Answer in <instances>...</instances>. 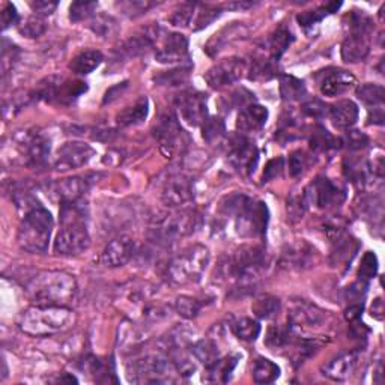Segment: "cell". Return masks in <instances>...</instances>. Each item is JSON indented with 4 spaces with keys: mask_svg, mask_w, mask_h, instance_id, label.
<instances>
[{
    "mask_svg": "<svg viewBox=\"0 0 385 385\" xmlns=\"http://www.w3.org/2000/svg\"><path fill=\"white\" fill-rule=\"evenodd\" d=\"M60 229L55 239V253L62 256H78L90 246L88 211L82 200L60 202Z\"/></svg>",
    "mask_w": 385,
    "mask_h": 385,
    "instance_id": "1",
    "label": "cell"
},
{
    "mask_svg": "<svg viewBox=\"0 0 385 385\" xmlns=\"http://www.w3.org/2000/svg\"><path fill=\"white\" fill-rule=\"evenodd\" d=\"M220 209L226 216L235 217V230L242 238H262L265 235L270 211L267 204L253 200L244 195H234L223 200Z\"/></svg>",
    "mask_w": 385,
    "mask_h": 385,
    "instance_id": "2",
    "label": "cell"
},
{
    "mask_svg": "<svg viewBox=\"0 0 385 385\" xmlns=\"http://www.w3.org/2000/svg\"><path fill=\"white\" fill-rule=\"evenodd\" d=\"M26 292L38 306L68 307L77 293V281L65 271H43L27 283Z\"/></svg>",
    "mask_w": 385,
    "mask_h": 385,
    "instance_id": "3",
    "label": "cell"
},
{
    "mask_svg": "<svg viewBox=\"0 0 385 385\" xmlns=\"http://www.w3.org/2000/svg\"><path fill=\"white\" fill-rule=\"evenodd\" d=\"M76 323L74 312L65 306H34L22 313L18 327L29 336L47 337L69 330Z\"/></svg>",
    "mask_w": 385,
    "mask_h": 385,
    "instance_id": "4",
    "label": "cell"
},
{
    "mask_svg": "<svg viewBox=\"0 0 385 385\" xmlns=\"http://www.w3.org/2000/svg\"><path fill=\"white\" fill-rule=\"evenodd\" d=\"M55 221L50 212L35 206L24 216L18 229V244L32 255H43L47 251L52 238Z\"/></svg>",
    "mask_w": 385,
    "mask_h": 385,
    "instance_id": "5",
    "label": "cell"
},
{
    "mask_svg": "<svg viewBox=\"0 0 385 385\" xmlns=\"http://www.w3.org/2000/svg\"><path fill=\"white\" fill-rule=\"evenodd\" d=\"M209 259L211 255L208 247L192 244L170 259L167 265V277L176 285L197 283L206 271Z\"/></svg>",
    "mask_w": 385,
    "mask_h": 385,
    "instance_id": "6",
    "label": "cell"
},
{
    "mask_svg": "<svg viewBox=\"0 0 385 385\" xmlns=\"http://www.w3.org/2000/svg\"><path fill=\"white\" fill-rule=\"evenodd\" d=\"M200 227V214L188 208L174 209L167 214H161L152 223L150 232L157 241L175 242L195 234Z\"/></svg>",
    "mask_w": 385,
    "mask_h": 385,
    "instance_id": "7",
    "label": "cell"
},
{
    "mask_svg": "<svg viewBox=\"0 0 385 385\" xmlns=\"http://www.w3.org/2000/svg\"><path fill=\"white\" fill-rule=\"evenodd\" d=\"M263 267H265V250L259 246H242L227 260L225 271L229 279L246 286L259 277Z\"/></svg>",
    "mask_w": 385,
    "mask_h": 385,
    "instance_id": "8",
    "label": "cell"
},
{
    "mask_svg": "<svg viewBox=\"0 0 385 385\" xmlns=\"http://www.w3.org/2000/svg\"><path fill=\"white\" fill-rule=\"evenodd\" d=\"M372 22L364 14H354L351 18V32L342 46V57L344 62L356 64L370 52Z\"/></svg>",
    "mask_w": 385,
    "mask_h": 385,
    "instance_id": "9",
    "label": "cell"
},
{
    "mask_svg": "<svg viewBox=\"0 0 385 385\" xmlns=\"http://www.w3.org/2000/svg\"><path fill=\"white\" fill-rule=\"evenodd\" d=\"M134 382H146V384H158V382H170L178 373L175 364L169 357L155 354V356H146L133 361L131 366Z\"/></svg>",
    "mask_w": 385,
    "mask_h": 385,
    "instance_id": "10",
    "label": "cell"
},
{
    "mask_svg": "<svg viewBox=\"0 0 385 385\" xmlns=\"http://www.w3.org/2000/svg\"><path fill=\"white\" fill-rule=\"evenodd\" d=\"M17 154L22 164L30 167L44 166L50 157V140L36 131H23L14 139Z\"/></svg>",
    "mask_w": 385,
    "mask_h": 385,
    "instance_id": "11",
    "label": "cell"
},
{
    "mask_svg": "<svg viewBox=\"0 0 385 385\" xmlns=\"http://www.w3.org/2000/svg\"><path fill=\"white\" fill-rule=\"evenodd\" d=\"M344 190L328 178L319 176L312 184L304 190L302 200L306 208H318V209H331L340 205L344 200Z\"/></svg>",
    "mask_w": 385,
    "mask_h": 385,
    "instance_id": "12",
    "label": "cell"
},
{
    "mask_svg": "<svg viewBox=\"0 0 385 385\" xmlns=\"http://www.w3.org/2000/svg\"><path fill=\"white\" fill-rule=\"evenodd\" d=\"M86 83L82 82H68V80L62 77L52 76L46 78L44 82L39 83L38 86V97L43 98L48 103H73V101L86 92Z\"/></svg>",
    "mask_w": 385,
    "mask_h": 385,
    "instance_id": "13",
    "label": "cell"
},
{
    "mask_svg": "<svg viewBox=\"0 0 385 385\" xmlns=\"http://www.w3.org/2000/svg\"><path fill=\"white\" fill-rule=\"evenodd\" d=\"M95 155V149L85 141H68L56 152L53 169L57 172H69L86 166Z\"/></svg>",
    "mask_w": 385,
    "mask_h": 385,
    "instance_id": "14",
    "label": "cell"
},
{
    "mask_svg": "<svg viewBox=\"0 0 385 385\" xmlns=\"http://www.w3.org/2000/svg\"><path fill=\"white\" fill-rule=\"evenodd\" d=\"M161 202L172 209L186 208L195 199V190L188 176L182 174L170 175L160 192Z\"/></svg>",
    "mask_w": 385,
    "mask_h": 385,
    "instance_id": "15",
    "label": "cell"
},
{
    "mask_svg": "<svg viewBox=\"0 0 385 385\" xmlns=\"http://www.w3.org/2000/svg\"><path fill=\"white\" fill-rule=\"evenodd\" d=\"M155 139L160 145V149L169 158L175 157L186 146L187 134L181 128L178 119L174 115H167L160 120L155 128Z\"/></svg>",
    "mask_w": 385,
    "mask_h": 385,
    "instance_id": "16",
    "label": "cell"
},
{
    "mask_svg": "<svg viewBox=\"0 0 385 385\" xmlns=\"http://www.w3.org/2000/svg\"><path fill=\"white\" fill-rule=\"evenodd\" d=\"M175 104L181 119L190 127L204 125L208 119V98L202 92H196V90L182 92L178 95Z\"/></svg>",
    "mask_w": 385,
    "mask_h": 385,
    "instance_id": "17",
    "label": "cell"
},
{
    "mask_svg": "<svg viewBox=\"0 0 385 385\" xmlns=\"http://www.w3.org/2000/svg\"><path fill=\"white\" fill-rule=\"evenodd\" d=\"M229 163L232 164L241 175L250 176L255 174V170L259 163V150L253 141L247 140L246 137H238L232 140L229 146Z\"/></svg>",
    "mask_w": 385,
    "mask_h": 385,
    "instance_id": "18",
    "label": "cell"
},
{
    "mask_svg": "<svg viewBox=\"0 0 385 385\" xmlns=\"http://www.w3.org/2000/svg\"><path fill=\"white\" fill-rule=\"evenodd\" d=\"M246 71L247 68L244 60L239 57H229L225 60H220L218 64L211 66L204 78L211 88L220 89L238 82V80L244 76Z\"/></svg>",
    "mask_w": 385,
    "mask_h": 385,
    "instance_id": "19",
    "label": "cell"
},
{
    "mask_svg": "<svg viewBox=\"0 0 385 385\" xmlns=\"http://www.w3.org/2000/svg\"><path fill=\"white\" fill-rule=\"evenodd\" d=\"M319 90L326 97H339L356 86V77L344 69L328 68L316 76Z\"/></svg>",
    "mask_w": 385,
    "mask_h": 385,
    "instance_id": "20",
    "label": "cell"
},
{
    "mask_svg": "<svg viewBox=\"0 0 385 385\" xmlns=\"http://www.w3.org/2000/svg\"><path fill=\"white\" fill-rule=\"evenodd\" d=\"M327 321V312L318 309L316 306H312L307 302H297L289 313L288 323L298 331L306 328H319Z\"/></svg>",
    "mask_w": 385,
    "mask_h": 385,
    "instance_id": "21",
    "label": "cell"
},
{
    "mask_svg": "<svg viewBox=\"0 0 385 385\" xmlns=\"http://www.w3.org/2000/svg\"><path fill=\"white\" fill-rule=\"evenodd\" d=\"M136 253V244L130 237H119L113 241H110L106 246L103 255H101V262L104 267L108 268H119L124 267L133 259Z\"/></svg>",
    "mask_w": 385,
    "mask_h": 385,
    "instance_id": "22",
    "label": "cell"
},
{
    "mask_svg": "<svg viewBox=\"0 0 385 385\" xmlns=\"http://www.w3.org/2000/svg\"><path fill=\"white\" fill-rule=\"evenodd\" d=\"M160 46L157 47L155 59L160 64H175L182 62L187 57L188 41L181 34H167L163 39H158Z\"/></svg>",
    "mask_w": 385,
    "mask_h": 385,
    "instance_id": "23",
    "label": "cell"
},
{
    "mask_svg": "<svg viewBox=\"0 0 385 385\" xmlns=\"http://www.w3.org/2000/svg\"><path fill=\"white\" fill-rule=\"evenodd\" d=\"M358 364V354L356 351H344L337 357L331 358L322 368V374L332 381L343 382L352 377Z\"/></svg>",
    "mask_w": 385,
    "mask_h": 385,
    "instance_id": "24",
    "label": "cell"
},
{
    "mask_svg": "<svg viewBox=\"0 0 385 385\" xmlns=\"http://www.w3.org/2000/svg\"><path fill=\"white\" fill-rule=\"evenodd\" d=\"M89 188V181L86 178H69L56 181L47 187V195L52 196L55 200L66 202V200H78L85 195Z\"/></svg>",
    "mask_w": 385,
    "mask_h": 385,
    "instance_id": "25",
    "label": "cell"
},
{
    "mask_svg": "<svg viewBox=\"0 0 385 385\" xmlns=\"http://www.w3.org/2000/svg\"><path fill=\"white\" fill-rule=\"evenodd\" d=\"M268 120V108L260 104H247L239 110L237 119V130L242 134H250L260 131Z\"/></svg>",
    "mask_w": 385,
    "mask_h": 385,
    "instance_id": "26",
    "label": "cell"
},
{
    "mask_svg": "<svg viewBox=\"0 0 385 385\" xmlns=\"http://www.w3.org/2000/svg\"><path fill=\"white\" fill-rule=\"evenodd\" d=\"M328 115L332 124L337 128H351L357 124L360 110L358 106L351 99H340L328 108Z\"/></svg>",
    "mask_w": 385,
    "mask_h": 385,
    "instance_id": "27",
    "label": "cell"
},
{
    "mask_svg": "<svg viewBox=\"0 0 385 385\" xmlns=\"http://www.w3.org/2000/svg\"><path fill=\"white\" fill-rule=\"evenodd\" d=\"M103 55L98 50H85L73 57L69 64V69L74 74L88 76L95 71L101 64H103Z\"/></svg>",
    "mask_w": 385,
    "mask_h": 385,
    "instance_id": "28",
    "label": "cell"
},
{
    "mask_svg": "<svg viewBox=\"0 0 385 385\" xmlns=\"http://www.w3.org/2000/svg\"><path fill=\"white\" fill-rule=\"evenodd\" d=\"M149 111V103L146 98H140L137 99L133 106H130L124 108L122 111H119L116 116V122L119 127H131V125H137L141 124L148 116Z\"/></svg>",
    "mask_w": 385,
    "mask_h": 385,
    "instance_id": "29",
    "label": "cell"
},
{
    "mask_svg": "<svg viewBox=\"0 0 385 385\" xmlns=\"http://www.w3.org/2000/svg\"><path fill=\"white\" fill-rule=\"evenodd\" d=\"M190 351L199 363L205 364V368L211 366L212 363H216L220 358L218 343L214 339L197 340L196 343L191 344Z\"/></svg>",
    "mask_w": 385,
    "mask_h": 385,
    "instance_id": "30",
    "label": "cell"
},
{
    "mask_svg": "<svg viewBox=\"0 0 385 385\" xmlns=\"http://www.w3.org/2000/svg\"><path fill=\"white\" fill-rule=\"evenodd\" d=\"M280 95L285 101L293 103V101H302L307 97V89L300 78L283 74L280 76Z\"/></svg>",
    "mask_w": 385,
    "mask_h": 385,
    "instance_id": "31",
    "label": "cell"
},
{
    "mask_svg": "<svg viewBox=\"0 0 385 385\" xmlns=\"http://www.w3.org/2000/svg\"><path fill=\"white\" fill-rule=\"evenodd\" d=\"M238 357H225L218 358L216 363L206 368V381L209 382H227L230 379L232 372L235 370Z\"/></svg>",
    "mask_w": 385,
    "mask_h": 385,
    "instance_id": "32",
    "label": "cell"
},
{
    "mask_svg": "<svg viewBox=\"0 0 385 385\" xmlns=\"http://www.w3.org/2000/svg\"><path fill=\"white\" fill-rule=\"evenodd\" d=\"M292 41L293 35L290 30L285 24H280L270 36V52L272 60H279L289 48Z\"/></svg>",
    "mask_w": 385,
    "mask_h": 385,
    "instance_id": "33",
    "label": "cell"
},
{
    "mask_svg": "<svg viewBox=\"0 0 385 385\" xmlns=\"http://www.w3.org/2000/svg\"><path fill=\"white\" fill-rule=\"evenodd\" d=\"M280 377V368L268 358H258L253 364V381L256 384H271Z\"/></svg>",
    "mask_w": 385,
    "mask_h": 385,
    "instance_id": "34",
    "label": "cell"
},
{
    "mask_svg": "<svg viewBox=\"0 0 385 385\" xmlns=\"http://www.w3.org/2000/svg\"><path fill=\"white\" fill-rule=\"evenodd\" d=\"M281 302L272 295H260L251 304V310L259 319H271L279 315Z\"/></svg>",
    "mask_w": 385,
    "mask_h": 385,
    "instance_id": "35",
    "label": "cell"
},
{
    "mask_svg": "<svg viewBox=\"0 0 385 385\" xmlns=\"http://www.w3.org/2000/svg\"><path fill=\"white\" fill-rule=\"evenodd\" d=\"M232 331L242 342H255L260 334V326L251 318H239L232 322Z\"/></svg>",
    "mask_w": 385,
    "mask_h": 385,
    "instance_id": "36",
    "label": "cell"
},
{
    "mask_svg": "<svg viewBox=\"0 0 385 385\" xmlns=\"http://www.w3.org/2000/svg\"><path fill=\"white\" fill-rule=\"evenodd\" d=\"M357 95L366 106L374 107V108H382L385 90L381 85H372V83L361 85L357 89Z\"/></svg>",
    "mask_w": 385,
    "mask_h": 385,
    "instance_id": "37",
    "label": "cell"
},
{
    "mask_svg": "<svg viewBox=\"0 0 385 385\" xmlns=\"http://www.w3.org/2000/svg\"><path fill=\"white\" fill-rule=\"evenodd\" d=\"M340 8V4H328L326 6H322L319 9H315V11H306L297 15V22L300 23L301 27L309 29L313 27L316 23H319L323 17H327L328 14L336 13Z\"/></svg>",
    "mask_w": 385,
    "mask_h": 385,
    "instance_id": "38",
    "label": "cell"
},
{
    "mask_svg": "<svg viewBox=\"0 0 385 385\" xmlns=\"http://www.w3.org/2000/svg\"><path fill=\"white\" fill-rule=\"evenodd\" d=\"M312 259V250L306 246H297L289 248V251L283 253V265L288 268H302L304 265H309Z\"/></svg>",
    "mask_w": 385,
    "mask_h": 385,
    "instance_id": "39",
    "label": "cell"
},
{
    "mask_svg": "<svg viewBox=\"0 0 385 385\" xmlns=\"http://www.w3.org/2000/svg\"><path fill=\"white\" fill-rule=\"evenodd\" d=\"M340 139L334 137L330 134L326 128H318L315 133L312 136V149L319 150V152H326L330 149H336L340 146Z\"/></svg>",
    "mask_w": 385,
    "mask_h": 385,
    "instance_id": "40",
    "label": "cell"
},
{
    "mask_svg": "<svg viewBox=\"0 0 385 385\" xmlns=\"http://www.w3.org/2000/svg\"><path fill=\"white\" fill-rule=\"evenodd\" d=\"M204 307V302L197 298L182 295L176 300L175 302V309L178 312V315L186 318V319H192L199 315V312Z\"/></svg>",
    "mask_w": 385,
    "mask_h": 385,
    "instance_id": "41",
    "label": "cell"
},
{
    "mask_svg": "<svg viewBox=\"0 0 385 385\" xmlns=\"http://www.w3.org/2000/svg\"><path fill=\"white\" fill-rule=\"evenodd\" d=\"M190 71H191V65H182L179 68H175L172 71H166V73L160 74L158 77H155L157 83L160 85H166V86H178L181 83H184L186 80L190 76Z\"/></svg>",
    "mask_w": 385,
    "mask_h": 385,
    "instance_id": "42",
    "label": "cell"
},
{
    "mask_svg": "<svg viewBox=\"0 0 385 385\" xmlns=\"http://www.w3.org/2000/svg\"><path fill=\"white\" fill-rule=\"evenodd\" d=\"M248 78L255 80V82H263V80H270L276 76V68L272 65L271 60H253L251 68L248 71Z\"/></svg>",
    "mask_w": 385,
    "mask_h": 385,
    "instance_id": "43",
    "label": "cell"
},
{
    "mask_svg": "<svg viewBox=\"0 0 385 385\" xmlns=\"http://www.w3.org/2000/svg\"><path fill=\"white\" fill-rule=\"evenodd\" d=\"M202 133H204L202 136H204L208 144H214V141H218L221 137H225V122L218 118H208L204 125H202Z\"/></svg>",
    "mask_w": 385,
    "mask_h": 385,
    "instance_id": "44",
    "label": "cell"
},
{
    "mask_svg": "<svg viewBox=\"0 0 385 385\" xmlns=\"http://www.w3.org/2000/svg\"><path fill=\"white\" fill-rule=\"evenodd\" d=\"M97 8H98V4H95V2H76V4H73L69 8L71 22L78 23V22H83V20L94 17L97 13Z\"/></svg>",
    "mask_w": 385,
    "mask_h": 385,
    "instance_id": "45",
    "label": "cell"
},
{
    "mask_svg": "<svg viewBox=\"0 0 385 385\" xmlns=\"http://www.w3.org/2000/svg\"><path fill=\"white\" fill-rule=\"evenodd\" d=\"M221 14V9L217 8V6H211V5H202L199 11L196 13V18H195V23L196 24L195 29L199 30V29H204L206 26H209L212 22H214L216 18H218Z\"/></svg>",
    "mask_w": 385,
    "mask_h": 385,
    "instance_id": "46",
    "label": "cell"
},
{
    "mask_svg": "<svg viewBox=\"0 0 385 385\" xmlns=\"http://www.w3.org/2000/svg\"><path fill=\"white\" fill-rule=\"evenodd\" d=\"M310 164L309 155L304 150H293L289 161H288V167H289V174L292 176H300L304 170L307 169V166Z\"/></svg>",
    "mask_w": 385,
    "mask_h": 385,
    "instance_id": "47",
    "label": "cell"
},
{
    "mask_svg": "<svg viewBox=\"0 0 385 385\" xmlns=\"http://www.w3.org/2000/svg\"><path fill=\"white\" fill-rule=\"evenodd\" d=\"M377 272H378V258H377V255H374V253L368 251L366 255L363 256L358 276H360L361 280L368 281L372 277L377 276Z\"/></svg>",
    "mask_w": 385,
    "mask_h": 385,
    "instance_id": "48",
    "label": "cell"
},
{
    "mask_svg": "<svg viewBox=\"0 0 385 385\" xmlns=\"http://www.w3.org/2000/svg\"><path fill=\"white\" fill-rule=\"evenodd\" d=\"M20 34L27 38H38L46 32V23L39 17H30L18 27Z\"/></svg>",
    "mask_w": 385,
    "mask_h": 385,
    "instance_id": "49",
    "label": "cell"
},
{
    "mask_svg": "<svg viewBox=\"0 0 385 385\" xmlns=\"http://www.w3.org/2000/svg\"><path fill=\"white\" fill-rule=\"evenodd\" d=\"M195 8L196 5H184L181 6V9L175 11L174 14L170 15V23L178 27H186L191 23L192 15H195Z\"/></svg>",
    "mask_w": 385,
    "mask_h": 385,
    "instance_id": "50",
    "label": "cell"
},
{
    "mask_svg": "<svg viewBox=\"0 0 385 385\" xmlns=\"http://www.w3.org/2000/svg\"><path fill=\"white\" fill-rule=\"evenodd\" d=\"M283 170H285V158L277 157L270 160L268 164L265 166V170H263V181L268 182L279 178L283 174Z\"/></svg>",
    "mask_w": 385,
    "mask_h": 385,
    "instance_id": "51",
    "label": "cell"
},
{
    "mask_svg": "<svg viewBox=\"0 0 385 385\" xmlns=\"http://www.w3.org/2000/svg\"><path fill=\"white\" fill-rule=\"evenodd\" d=\"M302 113L310 116V118L321 119L323 116H327L328 108H327L326 104L322 103V101H319V99H310V101H307V103L302 104Z\"/></svg>",
    "mask_w": 385,
    "mask_h": 385,
    "instance_id": "52",
    "label": "cell"
},
{
    "mask_svg": "<svg viewBox=\"0 0 385 385\" xmlns=\"http://www.w3.org/2000/svg\"><path fill=\"white\" fill-rule=\"evenodd\" d=\"M155 4H152V2H144V0H134V2H122V4H119L118 6L120 9H124L125 14L128 15H140V14H144L146 13L149 8L154 6Z\"/></svg>",
    "mask_w": 385,
    "mask_h": 385,
    "instance_id": "53",
    "label": "cell"
},
{
    "mask_svg": "<svg viewBox=\"0 0 385 385\" xmlns=\"http://www.w3.org/2000/svg\"><path fill=\"white\" fill-rule=\"evenodd\" d=\"M30 8L34 9V13H36L39 15H52L56 11L57 4L47 2V0H36V2L30 4Z\"/></svg>",
    "mask_w": 385,
    "mask_h": 385,
    "instance_id": "54",
    "label": "cell"
},
{
    "mask_svg": "<svg viewBox=\"0 0 385 385\" xmlns=\"http://www.w3.org/2000/svg\"><path fill=\"white\" fill-rule=\"evenodd\" d=\"M18 13L14 5L11 4H6L4 11H2V24H4V29H8L9 26H13L15 23H18Z\"/></svg>",
    "mask_w": 385,
    "mask_h": 385,
    "instance_id": "55",
    "label": "cell"
},
{
    "mask_svg": "<svg viewBox=\"0 0 385 385\" xmlns=\"http://www.w3.org/2000/svg\"><path fill=\"white\" fill-rule=\"evenodd\" d=\"M368 144V136H364L360 131H349L348 133V145L351 149H363Z\"/></svg>",
    "mask_w": 385,
    "mask_h": 385,
    "instance_id": "56",
    "label": "cell"
},
{
    "mask_svg": "<svg viewBox=\"0 0 385 385\" xmlns=\"http://www.w3.org/2000/svg\"><path fill=\"white\" fill-rule=\"evenodd\" d=\"M382 313H384V304H382V300L381 298H377L373 301V306H372V316L374 319L381 321L382 319Z\"/></svg>",
    "mask_w": 385,
    "mask_h": 385,
    "instance_id": "57",
    "label": "cell"
},
{
    "mask_svg": "<svg viewBox=\"0 0 385 385\" xmlns=\"http://www.w3.org/2000/svg\"><path fill=\"white\" fill-rule=\"evenodd\" d=\"M361 312H363V306H351L348 310H346V319L348 321H356L361 316Z\"/></svg>",
    "mask_w": 385,
    "mask_h": 385,
    "instance_id": "58",
    "label": "cell"
}]
</instances>
